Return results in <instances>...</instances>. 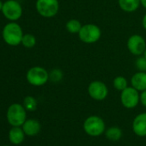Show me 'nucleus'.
Masks as SVG:
<instances>
[{
	"label": "nucleus",
	"mask_w": 146,
	"mask_h": 146,
	"mask_svg": "<svg viewBox=\"0 0 146 146\" xmlns=\"http://www.w3.org/2000/svg\"><path fill=\"white\" fill-rule=\"evenodd\" d=\"M23 35L22 27L15 22L7 23L2 31V37L5 42L11 46L20 45L22 43Z\"/></svg>",
	"instance_id": "1"
},
{
	"label": "nucleus",
	"mask_w": 146,
	"mask_h": 146,
	"mask_svg": "<svg viewBox=\"0 0 146 146\" xmlns=\"http://www.w3.org/2000/svg\"><path fill=\"white\" fill-rule=\"evenodd\" d=\"M26 79L33 86H43L49 80V72L41 66H34L27 71Z\"/></svg>",
	"instance_id": "2"
},
{
	"label": "nucleus",
	"mask_w": 146,
	"mask_h": 146,
	"mask_svg": "<svg viewBox=\"0 0 146 146\" xmlns=\"http://www.w3.org/2000/svg\"><path fill=\"white\" fill-rule=\"evenodd\" d=\"M6 116L10 125L12 126H21L27 119L26 109L23 105L13 103L9 107Z\"/></svg>",
	"instance_id": "3"
},
{
	"label": "nucleus",
	"mask_w": 146,
	"mask_h": 146,
	"mask_svg": "<svg viewBox=\"0 0 146 146\" xmlns=\"http://www.w3.org/2000/svg\"><path fill=\"white\" fill-rule=\"evenodd\" d=\"M102 36L101 29L93 23H87L82 26L78 37L80 40L85 44H94L96 43Z\"/></svg>",
	"instance_id": "4"
},
{
	"label": "nucleus",
	"mask_w": 146,
	"mask_h": 146,
	"mask_svg": "<svg viewBox=\"0 0 146 146\" xmlns=\"http://www.w3.org/2000/svg\"><path fill=\"white\" fill-rule=\"evenodd\" d=\"M35 8L40 16L45 18L55 17L59 10L58 0H37Z\"/></svg>",
	"instance_id": "5"
},
{
	"label": "nucleus",
	"mask_w": 146,
	"mask_h": 146,
	"mask_svg": "<svg viewBox=\"0 0 146 146\" xmlns=\"http://www.w3.org/2000/svg\"><path fill=\"white\" fill-rule=\"evenodd\" d=\"M84 130L91 137L101 136L105 131V122L101 117L91 115L84 122Z\"/></svg>",
	"instance_id": "6"
},
{
	"label": "nucleus",
	"mask_w": 146,
	"mask_h": 146,
	"mask_svg": "<svg viewBox=\"0 0 146 146\" xmlns=\"http://www.w3.org/2000/svg\"><path fill=\"white\" fill-rule=\"evenodd\" d=\"M1 12L6 19L15 22L21 18L23 15V7L16 0H7L4 3Z\"/></svg>",
	"instance_id": "7"
},
{
	"label": "nucleus",
	"mask_w": 146,
	"mask_h": 146,
	"mask_svg": "<svg viewBox=\"0 0 146 146\" xmlns=\"http://www.w3.org/2000/svg\"><path fill=\"white\" fill-rule=\"evenodd\" d=\"M120 102L125 108L131 109L136 108L140 102L139 91L134 89L132 86L125 88L124 90L121 91Z\"/></svg>",
	"instance_id": "8"
},
{
	"label": "nucleus",
	"mask_w": 146,
	"mask_h": 146,
	"mask_svg": "<svg viewBox=\"0 0 146 146\" xmlns=\"http://www.w3.org/2000/svg\"><path fill=\"white\" fill-rule=\"evenodd\" d=\"M89 96L96 101H103L108 95V86L102 81H92L88 86Z\"/></svg>",
	"instance_id": "9"
},
{
	"label": "nucleus",
	"mask_w": 146,
	"mask_h": 146,
	"mask_svg": "<svg viewBox=\"0 0 146 146\" xmlns=\"http://www.w3.org/2000/svg\"><path fill=\"white\" fill-rule=\"evenodd\" d=\"M126 46L128 51L131 54L141 56L146 49V41L143 36L139 35H132L128 38Z\"/></svg>",
	"instance_id": "10"
},
{
	"label": "nucleus",
	"mask_w": 146,
	"mask_h": 146,
	"mask_svg": "<svg viewBox=\"0 0 146 146\" xmlns=\"http://www.w3.org/2000/svg\"><path fill=\"white\" fill-rule=\"evenodd\" d=\"M132 130L139 137L146 136V113H139L135 117L132 122Z\"/></svg>",
	"instance_id": "11"
},
{
	"label": "nucleus",
	"mask_w": 146,
	"mask_h": 146,
	"mask_svg": "<svg viewBox=\"0 0 146 146\" xmlns=\"http://www.w3.org/2000/svg\"><path fill=\"white\" fill-rule=\"evenodd\" d=\"M131 86L142 92L146 90V71H137L132 75L131 78Z\"/></svg>",
	"instance_id": "12"
},
{
	"label": "nucleus",
	"mask_w": 146,
	"mask_h": 146,
	"mask_svg": "<svg viewBox=\"0 0 146 146\" xmlns=\"http://www.w3.org/2000/svg\"><path fill=\"white\" fill-rule=\"evenodd\" d=\"M22 126H23V130L24 131L25 134L29 137L36 136L40 132V128H41L40 122L35 119H26V121L23 123V125Z\"/></svg>",
	"instance_id": "13"
},
{
	"label": "nucleus",
	"mask_w": 146,
	"mask_h": 146,
	"mask_svg": "<svg viewBox=\"0 0 146 146\" xmlns=\"http://www.w3.org/2000/svg\"><path fill=\"white\" fill-rule=\"evenodd\" d=\"M25 132L20 126H13L9 131V139L13 144H20L23 142Z\"/></svg>",
	"instance_id": "14"
},
{
	"label": "nucleus",
	"mask_w": 146,
	"mask_h": 146,
	"mask_svg": "<svg viewBox=\"0 0 146 146\" xmlns=\"http://www.w3.org/2000/svg\"><path fill=\"white\" fill-rule=\"evenodd\" d=\"M119 8L127 13L136 11L141 5L140 0H118Z\"/></svg>",
	"instance_id": "15"
},
{
	"label": "nucleus",
	"mask_w": 146,
	"mask_h": 146,
	"mask_svg": "<svg viewBox=\"0 0 146 146\" xmlns=\"http://www.w3.org/2000/svg\"><path fill=\"white\" fill-rule=\"evenodd\" d=\"M105 135L110 141H118L122 137V131L118 126H112L106 131Z\"/></svg>",
	"instance_id": "16"
},
{
	"label": "nucleus",
	"mask_w": 146,
	"mask_h": 146,
	"mask_svg": "<svg viewBox=\"0 0 146 146\" xmlns=\"http://www.w3.org/2000/svg\"><path fill=\"white\" fill-rule=\"evenodd\" d=\"M82 26L83 25L81 24L80 21L77 19H70L67 21L65 24V29L70 34H78Z\"/></svg>",
	"instance_id": "17"
},
{
	"label": "nucleus",
	"mask_w": 146,
	"mask_h": 146,
	"mask_svg": "<svg viewBox=\"0 0 146 146\" xmlns=\"http://www.w3.org/2000/svg\"><path fill=\"white\" fill-rule=\"evenodd\" d=\"M113 88L118 90V91H122L125 88L128 87V83L127 80L123 77V76H118L116 77L113 81Z\"/></svg>",
	"instance_id": "18"
},
{
	"label": "nucleus",
	"mask_w": 146,
	"mask_h": 146,
	"mask_svg": "<svg viewBox=\"0 0 146 146\" xmlns=\"http://www.w3.org/2000/svg\"><path fill=\"white\" fill-rule=\"evenodd\" d=\"M37 105H38V103H37L36 99L31 96H26L23 100V106H24L25 109L28 111H30V112L35 111L37 108Z\"/></svg>",
	"instance_id": "19"
},
{
	"label": "nucleus",
	"mask_w": 146,
	"mask_h": 146,
	"mask_svg": "<svg viewBox=\"0 0 146 146\" xmlns=\"http://www.w3.org/2000/svg\"><path fill=\"white\" fill-rule=\"evenodd\" d=\"M21 44L26 48H32L36 44V38L32 34H25L23 35Z\"/></svg>",
	"instance_id": "20"
},
{
	"label": "nucleus",
	"mask_w": 146,
	"mask_h": 146,
	"mask_svg": "<svg viewBox=\"0 0 146 146\" xmlns=\"http://www.w3.org/2000/svg\"><path fill=\"white\" fill-rule=\"evenodd\" d=\"M63 79V72L59 69H53L49 72V80L53 83H58Z\"/></svg>",
	"instance_id": "21"
},
{
	"label": "nucleus",
	"mask_w": 146,
	"mask_h": 146,
	"mask_svg": "<svg viewBox=\"0 0 146 146\" xmlns=\"http://www.w3.org/2000/svg\"><path fill=\"white\" fill-rule=\"evenodd\" d=\"M135 65L139 71H146V58L143 56H139L136 59Z\"/></svg>",
	"instance_id": "22"
},
{
	"label": "nucleus",
	"mask_w": 146,
	"mask_h": 146,
	"mask_svg": "<svg viewBox=\"0 0 146 146\" xmlns=\"http://www.w3.org/2000/svg\"><path fill=\"white\" fill-rule=\"evenodd\" d=\"M140 102L143 107L146 108V90L142 91L140 94Z\"/></svg>",
	"instance_id": "23"
},
{
	"label": "nucleus",
	"mask_w": 146,
	"mask_h": 146,
	"mask_svg": "<svg viewBox=\"0 0 146 146\" xmlns=\"http://www.w3.org/2000/svg\"><path fill=\"white\" fill-rule=\"evenodd\" d=\"M142 26L146 30V13L144 14V16L143 17V19H142Z\"/></svg>",
	"instance_id": "24"
},
{
	"label": "nucleus",
	"mask_w": 146,
	"mask_h": 146,
	"mask_svg": "<svg viewBox=\"0 0 146 146\" xmlns=\"http://www.w3.org/2000/svg\"><path fill=\"white\" fill-rule=\"evenodd\" d=\"M140 3H141V5L146 9V0H140Z\"/></svg>",
	"instance_id": "25"
},
{
	"label": "nucleus",
	"mask_w": 146,
	"mask_h": 146,
	"mask_svg": "<svg viewBox=\"0 0 146 146\" xmlns=\"http://www.w3.org/2000/svg\"><path fill=\"white\" fill-rule=\"evenodd\" d=\"M3 5H4V3L0 0V11H2V9H3Z\"/></svg>",
	"instance_id": "26"
},
{
	"label": "nucleus",
	"mask_w": 146,
	"mask_h": 146,
	"mask_svg": "<svg viewBox=\"0 0 146 146\" xmlns=\"http://www.w3.org/2000/svg\"><path fill=\"white\" fill-rule=\"evenodd\" d=\"M143 56L146 58V49L144 50V52H143Z\"/></svg>",
	"instance_id": "27"
},
{
	"label": "nucleus",
	"mask_w": 146,
	"mask_h": 146,
	"mask_svg": "<svg viewBox=\"0 0 146 146\" xmlns=\"http://www.w3.org/2000/svg\"><path fill=\"white\" fill-rule=\"evenodd\" d=\"M5 146H6V145H5Z\"/></svg>",
	"instance_id": "28"
}]
</instances>
